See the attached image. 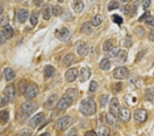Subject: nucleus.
I'll return each mask as SVG.
<instances>
[{
  "label": "nucleus",
  "mask_w": 154,
  "mask_h": 136,
  "mask_svg": "<svg viewBox=\"0 0 154 136\" xmlns=\"http://www.w3.org/2000/svg\"><path fill=\"white\" fill-rule=\"evenodd\" d=\"M119 4L118 2L115 1V0H112V1H111L110 3H109L108 9L109 11H114V10L119 8Z\"/></svg>",
  "instance_id": "58836bf2"
},
{
  "label": "nucleus",
  "mask_w": 154,
  "mask_h": 136,
  "mask_svg": "<svg viewBox=\"0 0 154 136\" xmlns=\"http://www.w3.org/2000/svg\"><path fill=\"white\" fill-rule=\"evenodd\" d=\"M85 136H97V133L95 131H87L85 134Z\"/></svg>",
  "instance_id": "864d4df0"
},
{
  "label": "nucleus",
  "mask_w": 154,
  "mask_h": 136,
  "mask_svg": "<svg viewBox=\"0 0 154 136\" xmlns=\"http://www.w3.org/2000/svg\"><path fill=\"white\" fill-rule=\"evenodd\" d=\"M32 135V131L29 129H27V128H24L22 131H21L19 133L14 136H31Z\"/></svg>",
  "instance_id": "a19ab883"
},
{
  "label": "nucleus",
  "mask_w": 154,
  "mask_h": 136,
  "mask_svg": "<svg viewBox=\"0 0 154 136\" xmlns=\"http://www.w3.org/2000/svg\"><path fill=\"white\" fill-rule=\"evenodd\" d=\"M110 107H109V110H110V113L112 114L114 116L117 118L119 111L120 109V105H119V103L117 98H113L111 99L110 102Z\"/></svg>",
  "instance_id": "9b49d317"
},
{
  "label": "nucleus",
  "mask_w": 154,
  "mask_h": 136,
  "mask_svg": "<svg viewBox=\"0 0 154 136\" xmlns=\"http://www.w3.org/2000/svg\"><path fill=\"white\" fill-rule=\"evenodd\" d=\"M145 99L148 101H153L154 98V91L151 89H146L145 91Z\"/></svg>",
  "instance_id": "f704fd0d"
},
{
  "label": "nucleus",
  "mask_w": 154,
  "mask_h": 136,
  "mask_svg": "<svg viewBox=\"0 0 154 136\" xmlns=\"http://www.w3.org/2000/svg\"><path fill=\"white\" fill-rule=\"evenodd\" d=\"M9 102H11V101H10L9 98L7 97V96L5 93H2L0 94V108L6 106Z\"/></svg>",
  "instance_id": "473e14b6"
},
{
  "label": "nucleus",
  "mask_w": 154,
  "mask_h": 136,
  "mask_svg": "<svg viewBox=\"0 0 154 136\" xmlns=\"http://www.w3.org/2000/svg\"><path fill=\"white\" fill-rule=\"evenodd\" d=\"M39 136H51V135H50V133H43Z\"/></svg>",
  "instance_id": "4d7b16f0"
},
{
  "label": "nucleus",
  "mask_w": 154,
  "mask_h": 136,
  "mask_svg": "<svg viewBox=\"0 0 154 136\" xmlns=\"http://www.w3.org/2000/svg\"><path fill=\"white\" fill-rule=\"evenodd\" d=\"M99 66H100V68L101 70L106 71L108 70L110 68L111 63L108 58H105L101 60V61L100 62V64H99Z\"/></svg>",
  "instance_id": "7c9ffc66"
},
{
  "label": "nucleus",
  "mask_w": 154,
  "mask_h": 136,
  "mask_svg": "<svg viewBox=\"0 0 154 136\" xmlns=\"http://www.w3.org/2000/svg\"><path fill=\"white\" fill-rule=\"evenodd\" d=\"M56 34L59 40L63 42H67L71 39L70 32L66 28H63L60 30H58L56 31Z\"/></svg>",
  "instance_id": "6e6552de"
},
{
  "label": "nucleus",
  "mask_w": 154,
  "mask_h": 136,
  "mask_svg": "<svg viewBox=\"0 0 154 136\" xmlns=\"http://www.w3.org/2000/svg\"><path fill=\"white\" fill-rule=\"evenodd\" d=\"M138 5H139V0H137V1L134 2L130 8H129V6L125 7L126 10H128V13L131 14V17L134 16L136 14V11H137V9H138Z\"/></svg>",
  "instance_id": "c756f323"
},
{
  "label": "nucleus",
  "mask_w": 154,
  "mask_h": 136,
  "mask_svg": "<svg viewBox=\"0 0 154 136\" xmlns=\"http://www.w3.org/2000/svg\"><path fill=\"white\" fill-rule=\"evenodd\" d=\"M146 23L150 25V26H154V18L152 17H149L148 19H146Z\"/></svg>",
  "instance_id": "8fccbe9b"
},
{
  "label": "nucleus",
  "mask_w": 154,
  "mask_h": 136,
  "mask_svg": "<svg viewBox=\"0 0 154 136\" xmlns=\"http://www.w3.org/2000/svg\"><path fill=\"white\" fill-rule=\"evenodd\" d=\"M97 110L96 103L92 98H86L81 101L79 105V111L86 116L95 114Z\"/></svg>",
  "instance_id": "f257e3e1"
},
{
  "label": "nucleus",
  "mask_w": 154,
  "mask_h": 136,
  "mask_svg": "<svg viewBox=\"0 0 154 136\" xmlns=\"http://www.w3.org/2000/svg\"><path fill=\"white\" fill-rule=\"evenodd\" d=\"M103 21V17L100 14H97L93 17V19L91 21V24L94 26H98L102 23Z\"/></svg>",
  "instance_id": "72a5a7b5"
},
{
  "label": "nucleus",
  "mask_w": 154,
  "mask_h": 136,
  "mask_svg": "<svg viewBox=\"0 0 154 136\" xmlns=\"http://www.w3.org/2000/svg\"><path fill=\"white\" fill-rule=\"evenodd\" d=\"M3 93L7 96L10 101H12L14 100V98L16 97L17 90L13 84H9L5 87Z\"/></svg>",
  "instance_id": "f8f14e48"
},
{
  "label": "nucleus",
  "mask_w": 154,
  "mask_h": 136,
  "mask_svg": "<svg viewBox=\"0 0 154 136\" xmlns=\"http://www.w3.org/2000/svg\"><path fill=\"white\" fill-rule=\"evenodd\" d=\"M44 76H45L46 78H50L52 77L55 74V68H54V66L51 65H45L44 68Z\"/></svg>",
  "instance_id": "b1692460"
},
{
  "label": "nucleus",
  "mask_w": 154,
  "mask_h": 136,
  "mask_svg": "<svg viewBox=\"0 0 154 136\" xmlns=\"http://www.w3.org/2000/svg\"><path fill=\"white\" fill-rule=\"evenodd\" d=\"M57 100H58V96L56 94L51 95L44 103V107L48 109H51L55 107Z\"/></svg>",
  "instance_id": "dca6fc26"
},
{
  "label": "nucleus",
  "mask_w": 154,
  "mask_h": 136,
  "mask_svg": "<svg viewBox=\"0 0 154 136\" xmlns=\"http://www.w3.org/2000/svg\"><path fill=\"white\" fill-rule=\"evenodd\" d=\"M119 2H122V3H127V2H129L130 0H119Z\"/></svg>",
  "instance_id": "bf43d9fd"
},
{
  "label": "nucleus",
  "mask_w": 154,
  "mask_h": 136,
  "mask_svg": "<svg viewBox=\"0 0 154 136\" xmlns=\"http://www.w3.org/2000/svg\"><path fill=\"white\" fill-rule=\"evenodd\" d=\"M98 83L95 81H92L90 83V86H89V91L91 92H95V91L98 90Z\"/></svg>",
  "instance_id": "ea45409f"
},
{
  "label": "nucleus",
  "mask_w": 154,
  "mask_h": 136,
  "mask_svg": "<svg viewBox=\"0 0 154 136\" xmlns=\"http://www.w3.org/2000/svg\"><path fill=\"white\" fill-rule=\"evenodd\" d=\"M149 17H150V12L149 11H146L143 14L142 16L140 17V18H139L138 21H142L143 20H146V19H148Z\"/></svg>",
  "instance_id": "09e8293b"
},
{
  "label": "nucleus",
  "mask_w": 154,
  "mask_h": 136,
  "mask_svg": "<svg viewBox=\"0 0 154 136\" xmlns=\"http://www.w3.org/2000/svg\"><path fill=\"white\" fill-rule=\"evenodd\" d=\"M72 118L70 116H64L59 118L55 123V127L59 131H64L71 127Z\"/></svg>",
  "instance_id": "7ed1b4c3"
},
{
  "label": "nucleus",
  "mask_w": 154,
  "mask_h": 136,
  "mask_svg": "<svg viewBox=\"0 0 154 136\" xmlns=\"http://www.w3.org/2000/svg\"><path fill=\"white\" fill-rule=\"evenodd\" d=\"M45 115L43 113H37L36 115H34L33 118H32L29 120L28 124L29 127L33 128L37 127L45 120Z\"/></svg>",
  "instance_id": "1a4fd4ad"
},
{
  "label": "nucleus",
  "mask_w": 154,
  "mask_h": 136,
  "mask_svg": "<svg viewBox=\"0 0 154 136\" xmlns=\"http://www.w3.org/2000/svg\"><path fill=\"white\" fill-rule=\"evenodd\" d=\"M118 118L122 122L127 123L129 122L131 118V112L130 109L125 107L120 108L119 111Z\"/></svg>",
  "instance_id": "9d476101"
},
{
  "label": "nucleus",
  "mask_w": 154,
  "mask_h": 136,
  "mask_svg": "<svg viewBox=\"0 0 154 136\" xmlns=\"http://www.w3.org/2000/svg\"><path fill=\"white\" fill-rule=\"evenodd\" d=\"M4 75L5 79H6L7 81H10L14 78V77H15L16 76V74L12 69L10 68H7L4 70Z\"/></svg>",
  "instance_id": "4be33fe9"
},
{
  "label": "nucleus",
  "mask_w": 154,
  "mask_h": 136,
  "mask_svg": "<svg viewBox=\"0 0 154 136\" xmlns=\"http://www.w3.org/2000/svg\"><path fill=\"white\" fill-rule=\"evenodd\" d=\"M43 2V0H34V3L36 6H40Z\"/></svg>",
  "instance_id": "6e6d98bb"
},
{
  "label": "nucleus",
  "mask_w": 154,
  "mask_h": 136,
  "mask_svg": "<svg viewBox=\"0 0 154 136\" xmlns=\"http://www.w3.org/2000/svg\"><path fill=\"white\" fill-rule=\"evenodd\" d=\"M120 49L117 47H114L112 49H111L110 51L108 52V56L110 58H115L119 53Z\"/></svg>",
  "instance_id": "e433bc0d"
},
{
  "label": "nucleus",
  "mask_w": 154,
  "mask_h": 136,
  "mask_svg": "<svg viewBox=\"0 0 154 136\" xmlns=\"http://www.w3.org/2000/svg\"><path fill=\"white\" fill-rule=\"evenodd\" d=\"M2 32H3V33L4 34L5 37H6V40H8V39L12 38V37H13V36H14V34L13 29H12V27L10 26L9 25H8V26H5L4 28V30H2Z\"/></svg>",
  "instance_id": "a878e982"
},
{
  "label": "nucleus",
  "mask_w": 154,
  "mask_h": 136,
  "mask_svg": "<svg viewBox=\"0 0 154 136\" xmlns=\"http://www.w3.org/2000/svg\"><path fill=\"white\" fill-rule=\"evenodd\" d=\"M3 11H4L3 6H2V5H0V16H1V14L3 13Z\"/></svg>",
  "instance_id": "13d9d810"
},
{
  "label": "nucleus",
  "mask_w": 154,
  "mask_h": 136,
  "mask_svg": "<svg viewBox=\"0 0 154 136\" xmlns=\"http://www.w3.org/2000/svg\"><path fill=\"white\" fill-rule=\"evenodd\" d=\"M93 32V27H92V24H91L88 22H86L85 24L82 25L81 28V33H83L86 35H90Z\"/></svg>",
  "instance_id": "393cba45"
},
{
  "label": "nucleus",
  "mask_w": 154,
  "mask_h": 136,
  "mask_svg": "<svg viewBox=\"0 0 154 136\" xmlns=\"http://www.w3.org/2000/svg\"><path fill=\"white\" fill-rule=\"evenodd\" d=\"M134 119L135 122L137 123L145 122L147 119V112L143 109H138L135 111L134 115Z\"/></svg>",
  "instance_id": "0eeeda50"
},
{
  "label": "nucleus",
  "mask_w": 154,
  "mask_h": 136,
  "mask_svg": "<svg viewBox=\"0 0 154 136\" xmlns=\"http://www.w3.org/2000/svg\"><path fill=\"white\" fill-rule=\"evenodd\" d=\"M58 2H60V3H63L64 0H58Z\"/></svg>",
  "instance_id": "052dcab7"
},
{
  "label": "nucleus",
  "mask_w": 154,
  "mask_h": 136,
  "mask_svg": "<svg viewBox=\"0 0 154 136\" xmlns=\"http://www.w3.org/2000/svg\"><path fill=\"white\" fill-rule=\"evenodd\" d=\"M36 109V103L32 102V101H26V103L21 105V107L19 109V114L20 117L26 119V118H29Z\"/></svg>",
  "instance_id": "f03ea898"
},
{
  "label": "nucleus",
  "mask_w": 154,
  "mask_h": 136,
  "mask_svg": "<svg viewBox=\"0 0 154 136\" xmlns=\"http://www.w3.org/2000/svg\"><path fill=\"white\" fill-rule=\"evenodd\" d=\"M114 48V43L112 40H106L105 42H104L103 46V49L105 52H108L110 51L111 49H112Z\"/></svg>",
  "instance_id": "c9c22d12"
},
{
  "label": "nucleus",
  "mask_w": 154,
  "mask_h": 136,
  "mask_svg": "<svg viewBox=\"0 0 154 136\" xmlns=\"http://www.w3.org/2000/svg\"><path fill=\"white\" fill-rule=\"evenodd\" d=\"M88 51H89L88 46L85 43L80 44L78 48V53L79 54V56H83V57L86 56L87 54H88Z\"/></svg>",
  "instance_id": "5701e85b"
},
{
  "label": "nucleus",
  "mask_w": 154,
  "mask_h": 136,
  "mask_svg": "<svg viewBox=\"0 0 154 136\" xmlns=\"http://www.w3.org/2000/svg\"><path fill=\"white\" fill-rule=\"evenodd\" d=\"M39 17V12L37 11H33L32 12L31 17H30V23L32 26H36L38 23Z\"/></svg>",
  "instance_id": "2f4dec72"
},
{
  "label": "nucleus",
  "mask_w": 154,
  "mask_h": 136,
  "mask_svg": "<svg viewBox=\"0 0 154 136\" xmlns=\"http://www.w3.org/2000/svg\"><path fill=\"white\" fill-rule=\"evenodd\" d=\"M149 39H150V41H154V30H152L150 32L149 35Z\"/></svg>",
  "instance_id": "5fc2aeb1"
},
{
  "label": "nucleus",
  "mask_w": 154,
  "mask_h": 136,
  "mask_svg": "<svg viewBox=\"0 0 154 136\" xmlns=\"http://www.w3.org/2000/svg\"><path fill=\"white\" fill-rule=\"evenodd\" d=\"M84 5L81 0H73L72 2V8L76 13H80L83 11Z\"/></svg>",
  "instance_id": "aec40b11"
},
{
  "label": "nucleus",
  "mask_w": 154,
  "mask_h": 136,
  "mask_svg": "<svg viewBox=\"0 0 154 136\" xmlns=\"http://www.w3.org/2000/svg\"><path fill=\"white\" fill-rule=\"evenodd\" d=\"M27 87H28V84H27L26 81L25 79H21L18 83V85H17V93L19 96L24 94L25 92H26Z\"/></svg>",
  "instance_id": "6ab92c4d"
},
{
  "label": "nucleus",
  "mask_w": 154,
  "mask_h": 136,
  "mask_svg": "<svg viewBox=\"0 0 154 136\" xmlns=\"http://www.w3.org/2000/svg\"><path fill=\"white\" fill-rule=\"evenodd\" d=\"M10 118L9 112L7 110H2L0 111V122L5 125L8 122Z\"/></svg>",
  "instance_id": "c85d7f7f"
},
{
  "label": "nucleus",
  "mask_w": 154,
  "mask_h": 136,
  "mask_svg": "<svg viewBox=\"0 0 154 136\" xmlns=\"http://www.w3.org/2000/svg\"><path fill=\"white\" fill-rule=\"evenodd\" d=\"M97 136H109L110 135V129L106 126H100L97 131Z\"/></svg>",
  "instance_id": "cd10ccee"
},
{
  "label": "nucleus",
  "mask_w": 154,
  "mask_h": 136,
  "mask_svg": "<svg viewBox=\"0 0 154 136\" xmlns=\"http://www.w3.org/2000/svg\"><path fill=\"white\" fill-rule=\"evenodd\" d=\"M42 14H43V17L45 20H49L51 18L52 14H53V8L50 4H46L42 8Z\"/></svg>",
  "instance_id": "4468645a"
},
{
  "label": "nucleus",
  "mask_w": 154,
  "mask_h": 136,
  "mask_svg": "<svg viewBox=\"0 0 154 136\" xmlns=\"http://www.w3.org/2000/svg\"><path fill=\"white\" fill-rule=\"evenodd\" d=\"M39 93V87L38 86L34 83H30L28 85L26 92H25V96L28 100L35 98Z\"/></svg>",
  "instance_id": "39448f33"
},
{
  "label": "nucleus",
  "mask_w": 154,
  "mask_h": 136,
  "mask_svg": "<svg viewBox=\"0 0 154 136\" xmlns=\"http://www.w3.org/2000/svg\"><path fill=\"white\" fill-rule=\"evenodd\" d=\"M108 100V95H102L99 98V103L101 107H105Z\"/></svg>",
  "instance_id": "37998d69"
},
{
  "label": "nucleus",
  "mask_w": 154,
  "mask_h": 136,
  "mask_svg": "<svg viewBox=\"0 0 154 136\" xmlns=\"http://www.w3.org/2000/svg\"><path fill=\"white\" fill-rule=\"evenodd\" d=\"M91 71L90 69L87 68H84L81 70L79 74V81L82 83L86 82L91 77Z\"/></svg>",
  "instance_id": "2eb2a0df"
},
{
  "label": "nucleus",
  "mask_w": 154,
  "mask_h": 136,
  "mask_svg": "<svg viewBox=\"0 0 154 136\" xmlns=\"http://www.w3.org/2000/svg\"><path fill=\"white\" fill-rule=\"evenodd\" d=\"M78 76V71L76 68H70L66 71L65 78L69 83H72L76 80Z\"/></svg>",
  "instance_id": "ddd939ff"
},
{
  "label": "nucleus",
  "mask_w": 154,
  "mask_h": 136,
  "mask_svg": "<svg viewBox=\"0 0 154 136\" xmlns=\"http://www.w3.org/2000/svg\"><path fill=\"white\" fill-rule=\"evenodd\" d=\"M127 56H128V54L125 50L123 49L119 50L117 56H116V61L118 63H123L126 61Z\"/></svg>",
  "instance_id": "bb28decb"
},
{
  "label": "nucleus",
  "mask_w": 154,
  "mask_h": 136,
  "mask_svg": "<svg viewBox=\"0 0 154 136\" xmlns=\"http://www.w3.org/2000/svg\"><path fill=\"white\" fill-rule=\"evenodd\" d=\"M114 77L118 80H125L130 76V71L125 67H119L113 71Z\"/></svg>",
  "instance_id": "423d86ee"
},
{
  "label": "nucleus",
  "mask_w": 154,
  "mask_h": 136,
  "mask_svg": "<svg viewBox=\"0 0 154 136\" xmlns=\"http://www.w3.org/2000/svg\"><path fill=\"white\" fill-rule=\"evenodd\" d=\"M65 93L68 94L69 96H70L73 99V100H75L77 97H78V91H77L74 88L69 89V90H66Z\"/></svg>",
  "instance_id": "4c0bfd02"
},
{
  "label": "nucleus",
  "mask_w": 154,
  "mask_h": 136,
  "mask_svg": "<svg viewBox=\"0 0 154 136\" xmlns=\"http://www.w3.org/2000/svg\"><path fill=\"white\" fill-rule=\"evenodd\" d=\"M73 102V99L70 96H69L66 93H64L63 97L57 103L56 107L59 110H64L70 107Z\"/></svg>",
  "instance_id": "20e7f679"
},
{
  "label": "nucleus",
  "mask_w": 154,
  "mask_h": 136,
  "mask_svg": "<svg viewBox=\"0 0 154 136\" xmlns=\"http://www.w3.org/2000/svg\"><path fill=\"white\" fill-rule=\"evenodd\" d=\"M6 41V39L4 36L3 32L0 31V45L3 44Z\"/></svg>",
  "instance_id": "3c124183"
},
{
  "label": "nucleus",
  "mask_w": 154,
  "mask_h": 136,
  "mask_svg": "<svg viewBox=\"0 0 154 136\" xmlns=\"http://www.w3.org/2000/svg\"><path fill=\"white\" fill-rule=\"evenodd\" d=\"M115 89H114V90H115L116 92H119V91H120L121 90V89H122V83H119L115 84Z\"/></svg>",
  "instance_id": "603ef678"
},
{
  "label": "nucleus",
  "mask_w": 154,
  "mask_h": 136,
  "mask_svg": "<svg viewBox=\"0 0 154 136\" xmlns=\"http://www.w3.org/2000/svg\"><path fill=\"white\" fill-rule=\"evenodd\" d=\"M53 12H54V15L59 16L60 14H61V13H62L61 7L58 6V5H56L54 8H53Z\"/></svg>",
  "instance_id": "c03bdc74"
},
{
  "label": "nucleus",
  "mask_w": 154,
  "mask_h": 136,
  "mask_svg": "<svg viewBox=\"0 0 154 136\" xmlns=\"http://www.w3.org/2000/svg\"><path fill=\"white\" fill-rule=\"evenodd\" d=\"M112 21L115 22V24L118 25H121L123 23V18L118 15V14H113V15L112 16Z\"/></svg>",
  "instance_id": "79ce46f5"
},
{
  "label": "nucleus",
  "mask_w": 154,
  "mask_h": 136,
  "mask_svg": "<svg viewBox=\"0 0 154 136\" xmlns=\"http://www.w3.org/2000/svg\"><path fill=\"white\" fill-rule=\"evenodd\" d=\"M106 120L107 123H108L109 125L112 126L114 127H118L119 123H118L117 119H116V117L114 116L112 114H111L110 113H109L106 115Z\"/></svg>",
  "instance_id": "412c9836"
},
{
  "label": "nucleus",
  "mask_w": 154,
  "mask_h": 136,
  "mask_svg": "<svg viewBox=\"0 0 154 136\" xmlns=\"http://www.w3.org/2000/svg\"><path fill=\"white\" fill-rule=\"evenodd\" d=\"M75 56L73 54H68L64 56L63 61V64L64 67H69L75 62Z\"/></svg>",
  "instance_id": "f3484780"
},
{
  "label": "nucleus",
  "mask_w": 154,
  "mask_h": 136,
  "mask_svg": "<svg viewBox=\"0 0 154 136\" xmlns=\"http://www.w3.org/2000/svg\"><path fill=\"white\" fill-rule=\"evenodd\" d=\"M29 16V12L26 9H21L18 12V14H17V18H18V20L21 23H25L28 19Z\"/></svg>",
  "instance_id": "a211bd4d"
},
{
  "label": "nucleus",
  "mask_w": 154,
  "mask_h": 136,
  "mask_svg": "<svg viewBox=\"0 0 154 136\" xmlns=\"http://www.w3.org/2000/svg\"><path fill=\"white\" fill-rule=\"evenodd\" d=\"M48 1H50V0H48Z\"/></svg>",
  "instance_id": "680f3d73"
},
{
  "label": "nucleus",
  "mask_w": 154,
  "mask_h": 136,
  "mask_svg": "<svg viewBox=\"0 0 154 136\" xmlns=\"http://www.w3.org/2000/svg\"><path fill=\"white\" fill-rule=\"evenodd\" d=\"M78 135V131L75 128H72L70 130L68 131V132L66 133L64 136H77Z\"/></svg>",
  "instance_id": "a18cd8bd"
},
{
  "label": "nucleus",
  "mask_w": 154,
  "mask_h": 136,
  "mask_svg": "<svg viewBox=\"0 0 154 136\" xmlns=\"http://www.w3.org/2000/svg\"><path fill=\"white\" fill-rule=\"evenodd\" d=\"M8 25V19H6V17H3L0 18V26H6Z\"/></svg>",
  "instance_id": "49530a36"
},
{
  "label": "nucleus",
  "mask_w": 154,
  "mask_h": 136,
  "mask_svg": "<svg viewBox=\"0 0 154 136\" xmlns=\"http://www.w3.org/2000/svg\"><path fill=\"white\" fill-rule=\"evenodd\" d=\"M151 0H143V9L144 11H146L151 4Z\"/></svg>",
  "instance_id": "de8ad7c7"
}]
</instances>
